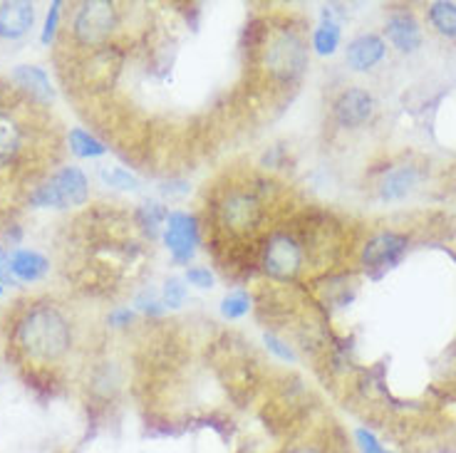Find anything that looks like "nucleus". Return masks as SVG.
<instances>
[{"label": "nucleus", "mask_w": 456, "mask_h": 453, "mask_svg": "<svg viewBox=\"0 0 456 453\" xmlns=\"http://www.w3.org/2000/svg\"><path fill=\"white\" fill-rule=\"evenodd\" d=\"M164 243L169 248L171 258L176 263H189L199 246V223L194 215L171 211L167 218V231H164Z\"/></svg>", "instance_id": "423d86ee"}, {"label": "nucleus", "mask_w": 456, "mask_h": 453, "mask_svg": "<svg viewBox=\"0 0 456 453\" xmlns=\"http://www.w3.org/2000/svg\"><path fill=\"white\" fill-rule=\"evenodd\" d=\"M11 268L18 280H37V278L45 275L50 265L35 250H15L11 255Z\"/></svg>", "instance_id": "2eb2a0df"}, {"label": "nucleus", "mask_w": 456, "mask_h": 453, "mask_svg": "<svg viewBox=\"0 0 456 453\" xmlns=\"http://www.w3.org/2000/svg\"><path fill=\"white\" fill-rule=\"evenodd\" d=\"M186 283L196 285V287H211L214 275L208 272V268H189L186 271Z\"/></svg>", "instance_id": "bb28decb"}, {"label": "nucleus", "mask_w": 456, "mask_h": 453, "mask_svg": "<svg viewBox=\"0 0 456 453\" xmlns=\"http://www.w3.org/2000/svg\"><path fill=\"white\" fill-rule=\"evenodd\" d=\"M340 45V23L332 18V11L322 12V23L315 28L313 35V47L318 55H332Z\"/></svg>", "instance_id": "dca6fc26"}, {"label": "nucleus", "mask_w": 456, "mask_h": 453, "mask_svg": "<svg viewBox=\"0 0 456 453\" xmlns=\"http://www.w3.org/2000/svg\"><path fill=\"white\" fill-rule=\"evenodd\" d=\"M265 347L273 352L278 360H285V362H293L296 360V352L290 350L283 340H278L275 335H265Z\"/></svg>", "instance_id": "393cba45"}, {"label": "nucleus", "mask_w": 456, "mask_h": 453, "mask_svg": "<svg viewBox=\"0 0 456 453\" xmlns=\"http://www.w3.org/2000/svg\"><path fill=\"white\" fill-rule=\"evenodd\" d=\"M186 300V285L179 278H169L164 283V305L167 307H182Z\"/></svg>", "instance_id": "5701e85b"}, {"label": "nucleus", "mask_w": 456, "mask_h": 453, "mask_svg": "<svg viewBox=\"0 0 456 453\" xmlns=\"http://www.w3.org/2000/svg\"><path fill=\"white\" fill-rule=\"evenodd\" d=\"M248 310H251V300H248V295L243 293H233L224 297V303H221V315L228 320H239L243 315H248Z\"/></svg>", "instance_id": "4be33fe9"}, {"label": "nucleus", "mask_w": 456, "mask_h": 453, "mask_svg": "<svg viewBox=\"0 0 456 453\" xmlns=\"http://www.w3.org/2000/svg\"><path fill=\"white\" fill-rule=\"evenodd\" d=\"M18 149H20V129L12 119L0 117V164H8L18 154Z\"/></svg>", "instance_id": "a211bd4d"}, {"label": "nucleus", "mask_w": 456, "mask_h": 453, "mask_svg": "<svg viewBox=\"0 0 456 453\" xmlns=\"http://www.w3.org/2000/svg\"><path fill=\"white\" fill-rule=\"evenodd\" d=\"M87 193H90V186H87L85 174L75 166H68V169L57 171L45 186H40L33 193L30 204L37 208H69V206L85 204Z\"/></svg>", "instance_id": "7ed1b4c3"}, {"label": "nucleus", "mask_w": 456, "mask_h": 453, "mask_svg": "<svg viewBox=\"0 0 456 453\" xmlns=\"http://www.w3.org/2000/svg\"><path fill=\"white\" fill-rule=\"evenodd\" d=\"M265 68L278 80L290 82L308 68V47L293 30L278 33L265 47Z\"/></svg>", "instance_id": "f03ea898"}, {"label": "nucleus", "mask_w": 456, "mask_h": 453, "mask_svg": "<svg viewBox=\"0 0 456 453\" xmlns=\"http://www.w3.org/2000/svg\"><path fill=\"white\" fill-rule=\"evenodd\" d=\"M114 23H117V12L112 3L92 0L82 5L75 18V35L82 45H100L114 30Z\"/></svg>", "instance_id": "20e7f679"}, {"label": "nucleus", "mask_w": 456, "mask_h": 453, "mask_svg": "<svg viewBox=\"0 0 456 453\" xmlns=\"http://www.w3.org/2000/svg\"><path fill=\"white\" fill-rule=\"evenodd\" d=\"M221 215H224V223L231 231L248 233L261 223L263 208L258 204V198L251 196V193H231L221 206Z\"/></svg>", "instance_id": "0eeeda50"}, {"label": "nucleus", "mask_w": 456, "mask_h": 453, "mask_svg": "<svg viewBox=\"0 0 456 453\" xmlns=\"http://www.w3.org/2000/svg\"><path fill=\"white\" fill-rule=\"evenodd\" d=\"M407 250V239L399 233H379L362 250V263L367 271H387L402 261Z\"/></svg>", "instance_id": "6e6552de"}, {"label": "nucleus", "mask_w": 456, "mask_h": 453, "mask_svg": "<svg viewBox=\"0 0 456 453\" xmlns=\"http://www.w3.org/2000/svg\"><path fill=\"white\" fill-rule=\"evenodd\" d=\"M69 149H72L77 157H85V159L107 154V147H104L102 142L90 136L87 132H82V129H72V132H69Z\"/></svg>", "instance_id": "6ab92c4d"}, {"label": "nucleus", "mask_w": 456, "mask_h": 453, "mask_svg": "<svg viewBox=\"0 0 456 453\" xmlns=\"http://www.w3.org/2000/svg\"><path fill=\"white\" fill-rule=\"evenodd\" d=\"M100 176H102V182L107 186H112V189H119V191H137L139 182L129 174L126 169H119V166H104L100 171Z\"/></svg>", "instance_id": "412c9836"}, {"label": "nucleus", "mask_w": 456, "mask_h": 453, "mask_svg": "<svg viewBox=\"0 0 456 453\" xmlns=\"http://www.w3.org/2000/svg\"><path fill=\"white\" fill-rule=\"evenodd\" d=\"M429 20L446 37H456V3H432L429 8Z\"/></svg>", "instance_id": "f3484780"}, {"label": "nucleus", "mask_w": 456, "mask_h": 453, "mask_svg": "<svg viewBox=\"0 0 456 453\" xmlns=\"http://www.w3.org/2000/svg\"><path fill=\"white\" fill-rule=\"evenodd\" d=\"M57 15H60V3H53V5H50V12H47L45 30H43V43H45V45L53 40V35H55Z\"/></svg>", "instance_id": "cd10ccee"}, {"label": "nucleus", "mask_w": 456, "mask_h": 453, "mask_svg": "<svg viewBox=\"0 0 456 453\" xmlns=\"http://www.w3.org/2000/svg\"><path fill=\"white\" fill-rule=\"evenodd\" d=\"M385 40L377 37V35H360L354 37L353 43L347 45V65L357 72H365V69L375 68L377 62L385 57Z\"/></svg>", "instance_id": "9d476101"}, {"label": "nucleus", "mask_w": 456, "mask_h": 453, "mask_svg": "<svg viewBox=\"0 0 456 453\" xmlns=\"http://www.w3.org/2000/svg\"><path fill=\"white\" fill-rule=\"evenodd\" d=\"M285 453H320L315 446H296V449H290V451Z\"/></svg>", "instance_id": "7c9ffc66"}, {"label": "nucleus", "mask_w": 456, "mask_h": 453, "mask_svg": "<svg viewBox=\"0 0 456 453\" xmlns=\"http://www.w3.org/2000/svg\"><path fill=\"white\" fill-rule=\"evenodd\" d=\"M12 80L18 82L20 87H25L40 102H50L53 100V85H50L47 75L40 68L20 65V68L12 72Z\"/></svg>", "instance_id": "ddd939ff"}, {"label": "nucleus", "mask_w": 456, "mask_h": 453, "mask_svg": "<svg viewBox=\"0 0 456 453\" xmlns=\"http://www.w3.org/2000/svg\"><path fill=\"white\" fill-rule=\"evenodd\" d=\"M110 322H112L114 328H125V325L132 322V312H129V310H117V312H112Z\"/></svg>", "instance_id": "c756f323"}, {"label": "nucleus", "mask_w": 456, "mask_h": 453, "mask_svg": "<svg viewBox=\"0 0 456 453\" xmlns=\"http://www.w3.org/2000/svg\"><path fill=\"white\" fill-rule=\"evenodd\" d=\"M35 11L25 0H12L0 5V37H20L33 28Z\"/></svg>", "instance_id": "9b49d317"}, {"label": "nucleus", "mask_w": 456, "mask_h": 453, "mask_svg": "<svg viewBox=\"0 0 456 453\" xmlns=\"http://www.w3.org/2000/svg\"><path fill=\"white\" fill-rule=\"evenodd\" d=\"M23 350L43 362L62 357L69 347V328L65 318L53 307H37L18 329Z\"/></svg>", "instance_id": "f257e3e1"}, {"label": "nucleus", "mask_w": 456, "mask_h": 453, "mask_svg": "<svg viewBox=\"0 0 456 453\" xmlns=\"http://www.w3.org/2000/svg\"><path fill=\"white\" fill-rule=\"evenodd\" d=\"M137 218H139V226L147 231L149 236H157V231H159V226L169 218V211L164 208L161 204H144L142 208L137 211Z\"/></svg>", "instance_id": "aec40b11"}, {"label": "nucleus", "mask_w": 456, "mask_h": 453, "mask_svg": "<svg viewBox=\"0 0 456 453\" xmlns=\"http://www.w3.org/2000/svg\"><path fill=\"white\" fill-rule=\"evenodd\" d=\"M417 182H419L417 169L402 166V169L392 171L387 179L382 182V186H379V196H382L385 201H399V198H404V196L417 186Z\"/></svg>", "instance_id": "4468645a"}, {"label": "nucleus", "mask_w": 456, "mask_h": 453, "mask_svg": "<svg viewBox=\"0 0 456 453\" xmlns=\"http://www.w3.org/2000/svg\"><path fill=\"white\" fill-rule=\"evenodd\" d=\"M0 285H15V275H12L11 258L0 250Z\"/></svg>", "instance_id": "c85d7f7f"}, {"label": "nucleus", "mask_w": 456, "mask_h": 453, "mask_svg": "<svg viewBox=\"0 0 456 453\" xmlns=\"http://www.w3.org/2000/svg\"><path fill=\"white\" fill-rule=\"evenodd\" d=\"M137 307L139 310H144V312H149V315H161L167 305H164V300H157V295L149 290V293L139 295Z\"/></svg>", "instance_id": "a878e982"}, {"label": "nucleus", "mask_w": 456, "mask_h": 453, "mask_svg": "<svg viewBox=\"0 0 456 453\" xmlns=\"http://www.w3.org/2000/svg\"><path fill=\"white\" fill-rule=\"evenodd\" d=\"M300 265H303V248L297 246V240L285 233H275L263 253V271L275 280H293Z\"/></svg>", "instance_id": "39448f33"}, {"label": "nucleus", "mask_w": 456, "mask_h": 453, "mask_svg": "<svg viewBox=\"0 0 456 453\" xmlns=\"http://www.w3.org/2000/svg\"><path fill=\"white\" fill-rule=\"evenodd\" d=\"M387 37L399 53H414L422 45V30L410 12H395L387 23Z\"/></svg>", "instance_id": "f8f14e48"}, {"label": "nucleus", "mask_w": 456, "mask_h": 453, "mask_svg": "<svg viewBox=\"0 0 456 453\" xmlns=\"http://www.w3.org/2000/svg\"><path fill=\"white\" fill-rule=\"evenodd\" d=\"M372 109H375V100L372 94L365 90H347L342 92L335 102V119L340 126H360L365 125L367 119L372 117Z\"/></svg>", "instance_id": "1a4fd4ad"}, {"label": "nucleus", "mask_w": 456, "mask_h": 453, "mask_svg": "<svg viewBox=\"0 0 456 453\" xmlns=\"http://www.w3.org/2000/svg\"><path fill=\"white\" fill-rule=\"evenodd\" d=\"M0 293H3V285H0Z\"/></svg>", "instance_id": "2f4dec72"}, {"label": "nucleus", "mask_w": 456, "mask_h": 453, "mask_svg": "<svg viewBox=\"0 0 456 453\" xmlns=\"http://www.w3.org/2000/svg\"><path fill=\"white\" fill-rule=\"evenodd\" d=\"M354 439H357V446H360L362 453H387V449L379 443V439H377L372 431L357 429L354 431Z\"/></svg>", "instance_id": "b1692460"}]
</instances>
